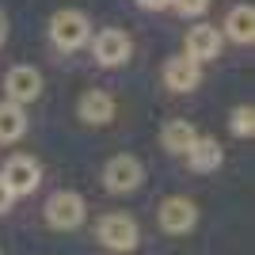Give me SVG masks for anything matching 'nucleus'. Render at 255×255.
<instances>
[{"instance_id":"1","label":"nucleus","mask_w":255,"mask_h":255,"mask_svg":"<svg viewBox=\"0 0 255 255\" xmlns=\"http://www.w3.org/2000/svg\"><path fill=\"white\" fill-rule=\"evenodd\" d=\"M84 217H88V206L76 191H53L50 198H46V221H50V229H57V233L80 229Z\"/></svg>"},{"instance_id":"2","label":"nucleus","mask_w":255,"mask_h":255,"mask_svg":"<svg viewBox=\"0 0 255 255\" xmlns=\"http://www.w3.org/2000/svg\"><path fill=\"white\" fill-rule=\"evenodd\" d=\"M50 38L57 50H80V46L92 38V23H88L84 11L76 8H65V11H53L50 19Z\"/></svg>"},{"instance_id":"3","label":"nucleus","mask_w":255,"mask_h":255,"mask_svg":"<svg viewBox=\"0 0 255 255\" xmlns=\"http://www.w3.org/2000/svg\"><path fill=\"white\" fill-rule=\"evenodd\" d=\"M99 244L107 248V252H133L141 240L137 233V221L129 217V213H107V217H99Z\"/></svg>"},{"instance_id":"4","label":"nucleus","mask_w":255,"mask_h":255,"mask_svg":"<svg viewBox=\"0 0 255 255\" xmlns=\"http://www.w3.org/2000/svg\"><path fill=\"white\" fill-rule=\"evenodd\" d=\"M141 179H145V168H141V160L129 156V152L111 156V160H107V168H103V187H107L111 194H129V191H137Z\"/></svg>"},{"instance_id":"5","label":"nucleus","mask_w":255,"mask_h":255,"mask_svg":"<svg viewBox=\"0 0 255 255\" xmlns=\"http://www.w3.org/2000/svg\"><path fill=\"white\" fill-rule=\"evenodd\" d=\"M0 179L15 198H23V194H34V187L42 183V168H38L34 156H11L0 171Z\"/></svg>"},{"instance_id":"6","label":"nucleus","mask_w":255,"mask_h":255,"mask_svg":"<svg viewBox=\"0 0 255 255\" xmlns=\"http://www.w3.org/2000/svg\"><path fill=\"white\" fill-rule=\"evenodd\" d=\"M4 96H8V103H34V99L42 96V73L34 69V65H15V69H8V76H4Z\"/></svg>"},{"instance_id":"7","label":"nucleus","mask_w":255,"mask_h":255,"mask_svg":"<svg viewBox=\"0 0 255 255\" xmlns=\"http://www.w3.org/2000/svg\"><path fill=\"white\" fill-rule=\"evenodd\" d=\"M194 225H198V206L191 198H164V206H160V229L164 233L183 236V233H191Z\"/></svg>"},{"instance_id":"8","label":"nucleus","mask_w":255,"mask_h":255,"mask_svg":"<svg viewBox=\"0 0 255 255\" xmlns=\"http://www.w3.org/2000/svg\"><path fill=\"white\" fill-rule=\"evenodd\" d=\"M92 50H96V61L103 65V69H115V65H122V61L129 57V38H126V31L107 27V31L96 34Z\"/></svg>"},{"instance_id":"9","label":"nucleus","mask_w":255,"mask_h":255,"mask_svg":"<svg viewBox=\"0 0 255 255\" xmlns=\"http://www.w3.org/2000/svg\"><path fill=\"white\" fill-rule=\"evenodd\" d=\"M164 84L171 88V92H194V88L202 84V65L194 61V57H171L168 65H164Z\"/></svg>"},{"instance_id":"10","label":"nucleus","mask_w":255,"mask_h":255,"mask_svg":"<svg viewBox=\"0 0 255 255\" xmlns=\"http://www.w3.org/2000/svg\"><path fill=\"white\" fill-rule=\"evenodd\" d=\"M76 115L84 118L88 126H107L115 118V99L107 96L103 88H88L80 96V103H76Z\"/></svg>"},{"instance_id":"11","label":"nucleus","mask_w":255,"mask_h":255,"mask_svg":"<svg viewBox=\"0 0 255 255\" xmlns=\"http://www.w3.org/2000/svg\"><path fill=\"white\" fill-rule=\"evenodd\" d=\"M221 53V31L217 27H191L187 31V57H194V61H213Z\"/></svg>"},{"instance_id":"12","label":"nucleus","mask_w":255,"mask_h":255,"mask_svg":"<svg viewBox=\"0 0 255 255\" xmlns=\"http://www.w3.org/2000/svg\"><path fill=\"white\" fill-rule=\"evenodd\" d=\"M183 156H187V164H191L194 171H202V175H206V171H217V168H221V160H225L221 145H217L213 137H194V145L183 152Z\"/></svg>"},{"instance_id":"13","label":"nucleus","mask_w":255,"mask_h":255,"mask_svg":"<svg viewBox=\"0 0 255 255\" xmlns=\"http://www.w3.org/2000/svg\"><path fill=\"white\" fill-rule=\"evenodd\" d=\"M225 34H229L233 42H240V46L252 42V38H255V8H252V4H236V8L229 11Z\"/></svg>"},{"instance_id":"14","label":"nucleus","mask_w":255,"mask_h":255,"mask_svg":"<svg viewBox=\"0 0 255 255\" xmlns=\"http://www.w3.org/2000/svg\"><path fill=\"white\" fill-rule=\"evenodd\" d=\"M194 137H198V129H194L187 118H171L168 126L160 129V145L168 152H187L194 145Z\"/></svg>"},{"instance_id":"15","label":"nucleus","mask_w":255,"mask_h":255,"mask_svg":"<svg viewBox=\"0 0 255 255\" xmlns=\"http://www.w3.org/2000/svg\"><path fill=\"white\" fill-rule=\"evenodd\" d=\"M27 133V115H23L19 103H0V145H11Z\"/></svg>"},{"instance_id":"16","label":"nucleus","mask_w":255,"mask_h":255,"mask_svg":"<svg viewBox=\"0 0 255 255\" xmlns=\"http://www.w3.org/2000/svg\"><path fill=\"white\" fill-rule=\"evenodd\" d=\"M229 129H233L236 137H252V129H255V111L252 107H233V118H229Z\"/></svg>"},{"instance_id":"17","label":"nucleus","mask_w":255,"mask_h":255,"mask_svg":"<svg viewBox=\"0 0 255 255\" xmlns=\"http://www.w3.org/2000/svg\"><path fill=\"white\" fill-rule=\"evenodd\" d=\"M171 4H175L183 15H202V11L210 8V0H171Z\"/></svg>"},{"instance_id":"18","label":"nucleus","mask_w":255,"mask_h":255,"mask_svg":"<svg viewBox=\"0 0 255 255\" xmlns=\"http://www.w3.org/2000/svg\"><path fill=\"white\" fill-rule=\"evenodd\" d=\"M11 202H15V194H11L8 187H4V179H0V213H8Z\"/></svg>"},{"instance_id":"19","label":"nucleus","mask_w":255,"mask_h":255,"mask_svg":"<svg viewBox=\"0 0 255 255\" xmlns=\"http://www.w3.org/2000/svg\"><path fill=\"white\" fill-rule=\"evenodd\" d=\"M145 11H160V8H171V0H137Z\"/></svg>"},{"instance_id":"20","label":"nucleus","mask_w":255,"mask_h":255,"mask_svg":"<svg viewBox=\"0 0 255 255\" xmlns=\"http://www.w3.org/2000/svg\"><path fill=\"white\" fill-rule=\"evenodd\" d=\"M4 38H8V15L0 11V46H4Z\"/></svg>"}]
</instances>
